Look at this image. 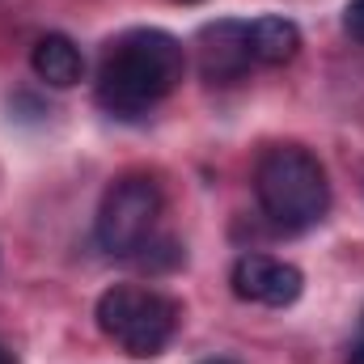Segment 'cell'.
Returning <instances> with one entry per match:
<instances>
[{"label":"cell","mask_w":364,"mask_h":364,"mask_svg":"<svg viewBox=\"0 0 364 364\" xmlns=\"http://www.w3.org/2000/svg\"><path fill=\"white\" fill-rule=\"evenodd\" d=\"M199 364H237V360H229V356H208V360H199Z\"/></svg>","instance_id":"7c38bea8"},{"label":"cell","mask_w":364,"mask_h":364,"mask_svg":"<svg viewBox=\"0 0 364 364\" xmlns=\"http://www.w3.org/2000/svg\"><path fill=\"white\" fill-rule=\"evenodd\" d=\"M30 68L51 90H73L85 77V55L68 34H43L30 51Z\"/></svg>","instance_id":"52a82bcc"},{"label":"cell","mask_w":364,"mask_h":364,"mask_svg":"<svg viewBox=\"0 0 364 364\" xmlns=\"http://www.w3.org/2000/svg\"><path fill=\"white\" fill-rule=\"evenodd\" d=\"M182 4H195V0H182Z\"/></svg>","instance_id":"4fadbf2b"},{"label":"cell","mask_w":364,"mask_h":364,"mask_svg":"<svg viewBox=\"0 0 364 364\" xmlns=\"http://www.w3.org/2000/svg\"><path fill=\"white\" fill-rule=\"evenodd\" d=\"M343 30H348L356 43H364V0H348V4H343Z\"/></svg>","instance_id":"9c48e42d"},{"label":"cell","mask_w":364,"mask_h":364,"mask_svg":"<svg viewBox=\"0 0 364 364\" xmlns=\"http://www.w3.org/2000/svg\"><path fill=\"white\" fill-rule=\"evenodd\" d=\"M255 199L284 233H305L331 212L326 166L305 144H272L255 161Z\"/></svg>","instance_id":"7a4b0ae2"},{"label":"cell","mask_w":364,"mask_h":364,"mask_svg":"<svg viewBox=\"0 0 364 364\" xmlns=\"http://www.w3.org/2000/svg\"><path fill=\"white\" fill-rule=\"evenodd\" d=\"M348 364H364V343H356V348L348 352Z\"/></svg>","instance_id":"30bf717a"},{"label":"cell","mask_w":364,"mask_h":364,"mask_svg":"<svg viewBox=\"0 0 364 364\" xmlns=\"http://www.w3.org/2000/svg\"><path fill=\"white\" fill-rule=\"evenodd\" d=\"M195 55H199V77L208 85H237L255 68L250 21H233V17L208 21L195 38Z\"/></svg>","instance_id":"5b68a950"},{"label":"cell","mask_w":364,"mask_h":364,"mask_svg":"<svg viewBox=\"0 0 364 364\" xmlns=\"http://www.w3.org/2000/svg\"><path fill=\"white\" fill-rule=\"evenodd\" d=\"M161 212H166V195L153 174H140V170L119 174L97 203L93 237L110 259H136L140 250L153 246Z\"/></svg>","instance_id":"277c9868"},{"label":"cell","mask_w":364,"mask_h":364,"mask_svg":"<svg viewBox=\"0 0 364 364\" xmlns=\"http://www.w3.org/2000/svg\"><path fill=\"white\" fill-rule=\"evenodd\" d=\"M0 364H17V356H13V352H9L4 343H0Z\"/></svg>","instance_id":"8fae6325"},{"label":"cell","mask_w":364,"mask_h":364,"mask_svg":"<svg viewBox=\"0 0 364 364\" xmlns=\"http://www.w3.org/2000/svg\"><path fill=\"white\" fill-rule=\"evenodd\" d=\"M229 284H233V296L250 305H267V309H288L305 292L301 267L272 259V255H242L229 272Z\"/></svg>","instance_id":"8992f818"},{"label":"cell","mask_w":364,"mask_h":364,"mask_svg":"<svg viewBox=\"0 0 364 364\" xmlns=\"http://www.w3.org/2000/svg\"><path fill=\"white\" fill-rule=\"evenodd\" d=\"M296 51H301L296 21H288V17H255L250 21V55H255V64L284 68V64L296 60Z\"/></svg>","instance_id":"ba28073f"},{"label":"cell","mask_w":364,"mask_h":364,"mask_svg":"<svg viewBox=\"0 0 364 364\" xmlns=\"http://www.w3.org/2000/svg\"><path fill=\"white\" fill-rule=\"evenodd\" d=\"M182 73H186V47L178 38L157 26H136L106 43L93 97L114 119H144L182 85Z\"/></svg>","instance_id":"6da1fadb"},{"label":"cell","mask_w":364,"mask_h":364,"mask_svg":"<svg viewBox=\"0 0 364 364\" xmlns=\"http://www.w3.org/2000/svg\"><path fill=\"white\" fill-rule=\"evenodd\" d=\"M97 331L132 360H157L182 326V305L144 284H114L93 305Z\"/></svg>","instance_id":"3957f363"}]
</instances>
